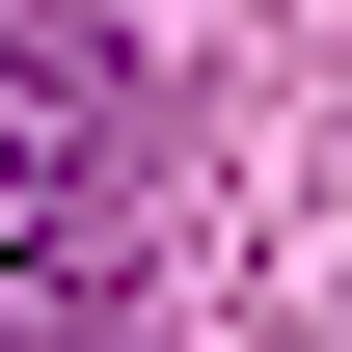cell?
<instances>
[{
    "mask_svg": "<svg viewBox=\"0 0 352 352\" xmlns=\"http://www.w3.org/2000/svg\"><path fill=\"white\" fill-rule=\"evenodd\" d=\"M135 244V82L82 28H0V352H54Z\"/></svg>",
    "mask_w": 352,
    "mask_h": 352,
    "instance_id": "cell-1",
    "label": "cell"
}]
</instances>
